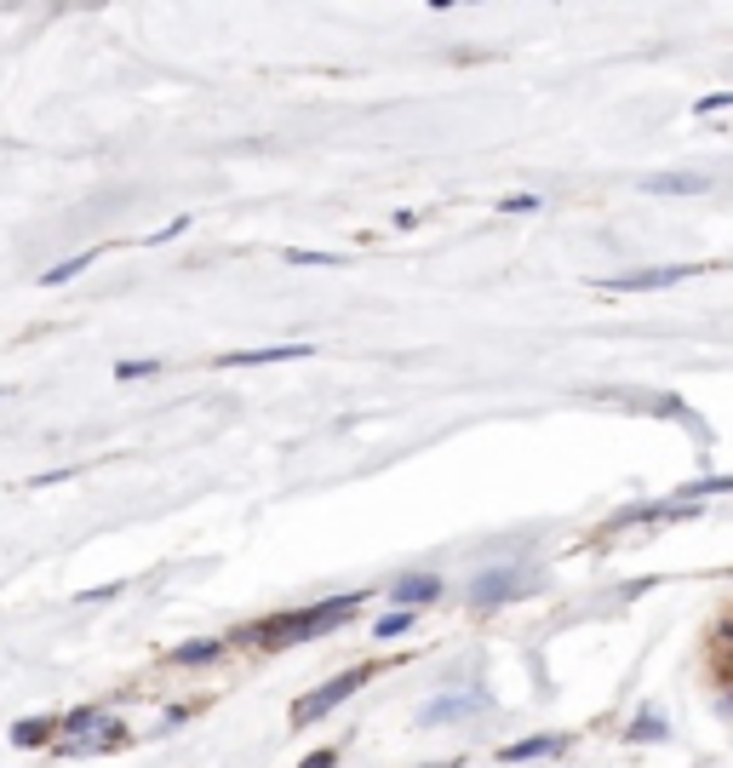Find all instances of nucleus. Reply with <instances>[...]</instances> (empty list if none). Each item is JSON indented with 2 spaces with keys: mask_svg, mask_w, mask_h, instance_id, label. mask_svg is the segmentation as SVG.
Instances as JSON below:
<instances>
[{
  "mask_svg": "<svg viewBox=\"0 0 733 768\" xmlns=\"http://www.w3.org/2000/svg\"><path fill=\"white\" fill-rule=\"evenodd\" d=\"M361 609V597H327V602H316V609H304V614H281L270 625H258V631H241V642H258V649H287V642H310L321 631H333L338 619H350Z\"/></svg>",
  "mask_w": 733,
  "mask_h": 768,
  "instance_id": "nucleus-1",
  "label": "nucleus"
},
{
  "mask_svg": "<svg viewBox=\"0 0 733 768\" xmlns=\"http://www.w3.org/2000/svg\"><path fill=\"white\" fill-rule=\"evenodd\" d=\"M366 677H373V665H356V671H344V677H333V682H321V689H310V694L293 705V722H298V729L321 722L327 712H338V705L350 700L356 689H366Z\"/></svg>",
  "mask_w": 733,
  "mask_h": 768,
  "instance_id": "nucleus-2",
  "label": "nucleus"
},
{
  "mask_svg": "<svg viewBox=\"0 0 733 768\" xmlns=\"http://www.w3.org/2000/svg\"><path fill=\"white\" fill-rule=\"evenodd\" d=\"M699 276V265H654V270H625V276H607L602 293H659V287H677V281Z\"/></svg>",
  "mask_w": 733,
  "mask_h": 768,
  "instance_id": "nucleus-3",
  "label": "nucleus"
},
{
  "mask_svg": "<svg viewBox=\"0 0 733 768\" xmlns=\"http://www.w3.org/2000/svg\"><path fill=\"white\" fill-rule=\"evenodd\" d=\"M436 597H441V579H430V574H407V579L390 585V602L407 609V614H413L419 602H436Z\"/></svg>",
  "mask_w": 733,
  "mask_h": 768,
  "instance_id": "nucleus-4",
  "label": "nucleus"
},
{
  "mask_svg": "<svg viewBox=\"0 0 733 768\" xmlns=\"http://www.w3.org/2000/svg\"><path fill=\"white\" fill-rule=\"evenodd\" d=\"M516 591H522V574H511V568H493V574H481V579H476L471 602H476V609H493V602L516 597Z\"/></svg>",
  "mask_w": 733,
  "mask_h": 768,
  "instance_id": "nucleus-5",
  "label": "nucleus"
},
{
  "mask_svg": "<svg viewBox=\"0 0 733 768\" xmlns=\"http://www.w3.org/2000/svg\"><path fill=\"white\" fill-rule=\"evenodd\" d=\"M120 740H127V729H120V722L110 717L104 729H92L87 740H64V757H98V752H115Z\"/></svg>",
  "mask_w": 733,
  "mask_h": 768,
  "instance_id": "nucleus-6",
  "label": "nucleus"
},
{
  "mask_svg": "<svg viewBox=\"0 0 733 768\" xmlns=\"http://www.w3.org/2000/svg\"><path fill=\"white\" fill-rule=\"evenodd\" d=\"M562 752H567V734H539V740L504 745V763H533V757H562Z\"/></svg>",
  "mask_w": 733,
  "mask_h": 768,
  "instance_id": "nucleus-7",
  "label": "nucleus"
},
{
  "mask_svg": "<svg viewBox=\"0 0 733 768\" xmlns=\"http://www.w3.org/2000/svg\"><path fill=\"white\" fill-rule=\"evenodd\" d=\"M647 190L654 195H699V190H710V178L705 172H659V178H647Z\"/></svg>",
  "mask_w": 733,
  "mask_h": 768,
  "instance_id": "nucleus-8",
  "label": "nucleus"
},
{
  "mask_svg": "<svg viewBox=\"0 0 733 768\" xmlns=\"http://www.w3.org/2000/svg\"><path fill=\"white\" fill-rule=\"evenodd\" d=\"M293 356H310L304 345H275V350H235L223 356V368H263V361H293Z\"/></svg>",
  "mask_w": 733,
  "mask_h": 768,
  "instance_id": "nucleus-9",
  "label": "nucleus"
},
{
  "mask_svg": "<svg viewBox=\"0 0 733 768\" xmlns=\"http://www.w3.org/2000/svg\"><path fill=\"white\" fill-rule=\"evenodd\" d=\"M104 712H98V705H80V712H69V717H57V729H64V740H87L92 729H104Z\"/></svg>",
  "mask_w": 733,
  "mask_h": 768,
  "instance_id": "nucleus-10",
  "label": "nucleus"
},
{
  "mask_svg": "<svg viewBox=\"0 0 733 768\" xmlns=\"http://www.w3.org/2000/svg\"><path fill=\"white\" fill-rule=\"evenodd\" d=\"M207 660H218L213 637H195V642H178V649H172V665H207Z\"/></svg>",
  "mask_w": 733,
  "mask_h": 768,
  "instance_id": "nucleus-11",
  "label": "nucleus"
},
{
  "mask_svg": "<svg viewBox=\"0 0 733 768\" xmlns=\"http://www.w3.org/2000/svg\"><path fill=\"white\" fill-rule=\"evenodd\" d=\"M52 729H57V722H47V717H40V722H17V729H12V745H47Z\"/></svg>",
  "mask_w": 733,
  "mask_h": 768,
  "instance_id": "nucleus-12",
  "label": "nucleus"
},
{
  "mask_svg": "<svg viewBox=\"0 0 733 768\" xmlns=\"http://www.w3.org/2000/svg\"><path fill=\"white\" fill-rule=\"evenodd\" d=\"M407 631H413V614H407V609H390V614L373 625V637H384V642H390V637H407Z\"/></svg>",
  "mask_w": 733,
  "mask_h": 768,
  "instance_id": "nucleus-13",
  "label": "nucleus"
},
{
  "mask_svg": "<svg viewBox=\"0 0 733 768\" xmlns=\"http://www.w3.org/2000/svg\"><path fill=\"white\" fill-rule=\"evenodd\" d=\"M665 717L659 712H642V722H630V740H665Z\"/></svg>",
  "mask_w": 733,
  "mask_h": 768,
  "instance_id": "nucleus-14",
  "label": "nucleus"
},
{
  "mask_svg": "<svg viewBox=\"0 0 733 768\" xmlns=\"http://www.w3.org/2000/svg\"><path fill=\"white\" fill-rule=\"evenodd\" d=\"M705 494H733V476H705V482H687L682 499H705Z\"/></svg>",
  "mask_w": 733,
  "mask_h": 768,
  "instance_id": "nucleus-15",
  "label": "nucleus"
},
{
  "mask_svg": "<svg viewBox=\"0 0 733 768\" xmlns=\"http://www.w3.org/2000/svg\"><path fill=\"white\" fill-rule=\"evenodd\" d=\"M92 258H98V253H80V258H69V265H52V270L40 276V281H47V287H57V281H69V276H80V270H87Z\"/></svg>",
  "mask_w": 733,
  "mask_h": 768,
  "instance_id": "nucleus-16",
  "label": "nucleus"
},
{
  "mask_svg": "<svg viewBox=\"0 0 733 768\" xmlns=\"http://www.w3.org/2000/svg\"><path fill=\"white\" fill-rule=\"evenodd\" d=\"M464 712V700H430V705H424V717L419 722H453Z\"/></svg>",
  "mask_w": 733,
  "mask_h": 768,
  "instance_id": "nucleus-17",
  "label": "nucleus"
},
{
  "mask_svg": "<svg viewBox=\"0 0 733 768\" xmlns=\"http://www.w3.org/2000/svg\"><path fill=\"white\" fill-rule=\"evenodd\" d=\"M699 115H717V110H733V92H710V98H699L694 104Z\"/></svg>",
  "mask_w": 733,
  "mask_h": 768,
  "instance_id": "nucleus-18",
  "label": "nucleus"
},
{
  "mask_svg": "<svg viewBox=\"0 0 733 768\" xmlns=\"http://www.w3.org/2000/svg\"><path fill=\"white\" fill-rule=\"evenodd\" d=\"M499 213H539V195H511Z\"/></svg>",
  "mask_w": 733,
  "mask_h": 768,
  "instance_id": "nucleus-19",
  "label": "nucleus"
},
{
  "mask_svg": "<svg viewBox=\"0 0 733 768\" xmlns=\"http://www.w3.org/2000/svg\"><path fill=\"white\" fill-rule=\"evenodd\" d=\"M155 368H160V361H120V379H144Z\"/></svg>",
  "mask_w": 733,
  "mask_h": 768,
  "instance_id": "nucleus-20",
  "label": "nucleus"
},
{
  "mask_svg": "<svg viewBox=\"0 0 733 768\" xmlns=\"http://www.w3.org/2000/svg\"><path fill=\"white\" fill-rule=\"evenodd\" d=\"M287 258H293V265H338L333 253H287Z\"/></svg>",
  "mask_w": 733,
  "mask_h": 768,
  "instance_id": "nucleus-21",
  "label": "nucleus"
},
{
  "mask_svg": "<svg viewBox=\"0 0 733 768\" xmlns=\"http://www.w3.org/2000/svg\"><path fill=\"white\" fill-rule=\"evenodd\" d=\"M338 763V752H316V757H304V768H333Z\"/></svg>",
  "mask_w": 733,
  "mask_h": 768,
  "instance_id": "nucleus-22",
  "label": "nucleus"
},
{
  "mask_svg": "<svg viewBox=\"0 0 733 768\" xmlns=\"http://www.w3.org/2000/svg\"><path fill=\"white\" fill-rule=\"evenodd\" d=\"M728 712H733V694H728Z\"/></svg>",
  "mask_w": 733,
  "mask_h": 768,
  "instance_id": "nucleus-23",
  "label": "nucleus"
}]
</instances>
